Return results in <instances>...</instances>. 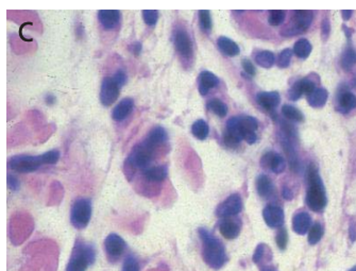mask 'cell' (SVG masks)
Listing matches in <instances>:
<instances>
[{
	"mask_svg": "<svg viewBox=\"0 0 356 271\" xmlns=\"http://www.w3.org/2000/svg\"><path fill=\"white\" fill-rule=\"evenodd\" d=\"M199 234L203 242V258L213 269H220L226 262L225 249L222 243L211 235L206 229H200Z\"/></svg>",
	"mask_w": 356,
	"mask_h": 271,
	"instance_id": "obj_1",
	"label": "cell"
},
{
	"mask_svg": "<svg viewBox=\"0 0 356 271\" xmlns=\"http://www.w3.org/2000/svg\"><path fill=\"white\" fill-rule=\"evenodd\" d=\"M308 190L306 195V203L311 211L320 212L325 209L327 204V196L323 183L318 175L314 165H310L307 172Z\"/></svg>",
	"mask_w": 356,
	"mask_h": 271,
	"instance_id": "obj_2",
	"label": "cell"
},
{
	"mask_svg": "<svg viewBox=\"0 0 356 271\" xmlns=\"http://www.w3.org/2000/svg\"><path fill=\"white\" fill-rule=\"evenodd\" d=\"M96 251L92 245L78 241L75 243L66 267V271H86L95 262Z\"/></svg>",
	"mask_w": 356,
	"mask_h": 271,
	"instance_id": "obj_3",
	"label": "cell"
},
{
	"mask_svg": "<svg viewBox=\"0 0 356 271\" xmlns=\"http://www.w3.org/2000/svg\"><path fill=\"white\" fill-rule=\"evenodd\" d=\"M155 147L149 144L145 139L143 143L134 147L131 154L128 158V164L133 168L147 169L151 161L153 160Z\"/></svg>",
	"mask_w": 356,
	"mask_h": 271,
	"instance_id": "obj_4",
	"label": "cell"
},
{
	"mask_svg": "<svg viewBox=\"0 0 356 271\" xmlns=\"http://www.w3.org/2000/svg\"><path fill=\"white\" fill-rule=\"evenodd\" d=\"M92 217V203L89 199H78L70 211V221L75 229L82 230L88 226Z\"/></svg>",
	"mask_w": 356,
	"mask_h": 271,
	"instance_id": "obj_5",
	"label": "cell"
},
{
	"mask_svg": "<svg viewBox=\"0 0 356 271\" xmlns=\"http://www.w3.org/2000/svg\"><path fill=\"white\" fill-rule=\"evenodd\" d=\"M43 165L42 156H15L8 162L9 169L16 172L28 173L37 170Z\"/></svg>",
	"mask_w": 356,
	"mask_h": 271,
	"instance_id": "obj_6",
	"label": "cell"
},
{
	"mask_svg": "<svg viewBox=\"0 0 356 271\" xmlns=\"http://www.w3.org/2000/svg\"><path fill=\"white\" fill-rule=\"evenodd\" d=\"M243 210V200L239 193H233L226 198L216 210V215L220 218H230L237 214H240Z\"/></svg>",
	"mask_w": 356,
	"mask_h": 271,
	"instance_id": "obj_7",
	"label": "cell"
},
{
	"mask_svg": "<svg viewBox=\"0 0 356 271\" xmlns=\"http://www.w3.org/2000/svg\"><path fill=\"white\" fill-rule=\"evenodd\" d=\"M121 86L116 83L113 77H105L101 83L100 101L104 106L112 105L121 93Z\"/></svg>",
	"mask_w": 356,
	"mask_h": 271,
	"instance_id": "obj_8",
	"label": "cell"
},
{
	"mask_svg": "<svg viewBox=\"0 0 356 271\" xmlns=\"http://www.w3.org/2000/svg\"><path fill=\"white\" fill-rule=\"evenodd\" d=\"M312 20V13L310 11H296L294 13L293 21L287 30L285 35L301 34L308 29Z\"/></svg>",
	"mask_w": 356,
	"mask_h": 271,
	"instance_id": "obj_9",
	"label": "cell"
},
{
	"mask_svg": "<svg viewBox=\"0 0 356 271\" xmlns=\"http://www.w3.org/2000/svg\"><path fill=\"white\" fill-rule=\"evenodd\" d=\"M242 139L243 134L240 127V119L239 117H232L230 121L226 123V129L223 135L224 144L228 147L234 148L239 146V144L242 142Z\"/></svg>",
	"mask_w": 356,
	"mask_h": 271,
	"instance_id": "obj_10",
	"label": "cell"
},
{
	"mask_svg": "<svg viewBox=\"0 0 356 271\" xmlns=\"http://www.w3.org/2000/svg\"><path fill=\"white\" fill-rule=\"evenodd\" d=\"M175 46L180 56L190 60L192 58V44L188 33L184 30H178L175 34Z\"/></svg>",
	"mask_w": 356,
	"mask_h": 271,
	"instance_id": "obj_11",
	"label": "cell"
},
{
	"mask_svg": "<svg viewBox=\"0 0 356 271\" xmlns=\"http://www.w3.org/2000/svg\"><path fill=\"white\" fill-rule=\"evenodd\" d=\"M240 127L242 130L243 139H245L248 144H254L256 142V130L258 128V123L252 116H244L239 117Z\"/></svg>",
	"mask_w": 356,
	"mask_h": 271,
	"instance_id": "obj_12",
	"label": "cell"
},
{
	"mask_svg": "<svg viewBox=\"0 0 356 271\" xmlns=\"http://www.w3.org/2000/svg\"><path fill=\"white\" fill-rule=\"evenodd\" d=\"M104 247L107 255H110L113 258H117L124 253L126 243L120 235L110 234L105 238Z\"/></svg>",
	"mask_w": 356,
	"mask_h": 271,
	"instance_id": "obj_13",
	"label": "cell"
},
{
	"mask_svg": "<svg viewBox=\"0 0 356 271\" xmlns=\"http://www.w3.org/2000/svg\"><path fill=\"white\" fill-rule=\"evenodd\" d=\"M263 216L265 222L270 227H281L284 223V213L281 208L268 205L264 209Z\"/></svg>",
	"mask_w": 356,
	"mask_h": 271,
	"instance_id": "obj_14",
	"label": "cell"
},
{
	"mask_svg": "<svg viewBox=\"0 0 356 271\" xmlns=\"http://www.w3.org/2000/svg\"><path fill=\"white\" fill-rule=\"evenodd\" d=\"M99 23L105 30H113L121 21V12L117 10H100L98 12Z\"/></svg>",
	"mask_w": 356,
	"mask_h": 271,
	"instance_id": "obj_15",
	"label": "cell"
},
{
	"mask_svg": "<svg viewBox=\"0 0 356 271\" xmlns=\"http://www.w3.org/2000/svg\"><path fill=\"white\" fill-rule=\"evenodd\" d=\"M262 165L265 168L270 169L274 173H281L286 168V163L284 159L275 152L266 153L262 158Z\"/></svg>",
	"mask_w": 356,
	"mask_h": 271,
	"instance_id": "obj_16",
	"label": "cell"
},
{
	"mask_svg": "<svg viewBox=\"0 0 356 271\" xmlns=\"http://www.w3.org/2000/svg\"><path fill=\"white\" fill-rule=\"evenodd\" d=\"M134 107V100L132 98H125L118 103L112 112V118L115 122H123L131 114Z\"/></svg>",
	"mask_w": 356,
	"mask_h": 271,
	"instance_id": "obj_17",
	"label": "cell"
},
{
	"mask_svg": "<svg viewBox=\"0 0 356 271\" xmlns=\"http://www.w3.org/2000/svg\"><path fill=\"white\" fill-rule=\"evenodd\" d=\"M219 231L226 240H234L241 232V223L234 219L224 218L219 224Z\"/></svg>",
	"mask_w": 356,
	"mask_h": 271,
	"instance_id": "obj_18",
	"label": "cell"
},
{
	"mask_svg": "<svg viewBox=\"0 0 356 271\" xmlns=\"http://www.w3.org/2000/svg\"><path fill=\"white\" fill-rule=\"evenodd\" d=\"M219 83L217 75L211 71H203L199 77V92L201 95H207L210 90L214 89Z\"/></svg>",
	"mask_w": 356,
	"mask_h": 271,
	"instance_id": "obj_19",
	"label": "cell"
},
{
	"mask_svg": "<svg viewBox=\"0 0 356 271\" xmlns=\"http://www.w3.org/2000/svg\"><path fill=\"white\" fill-rule=\"evenodd\" d=\"M310 225H311V218L307 213L301 212L295 215L293 220V227H294V231L297 234L304 235L311 227Z\"/></svg>",
	"mask_w": 356,
	"mask_h": 271,
	"instance_id": "obj_20",
	"label": "cell"
},
{
	"mask_svg": "<svg viewBox=\"0 0 356 271\" xmlns=\"http://www.w3.org/2000/svg\"><path fill=\"white\" fill-rule=\"evenodd\" d=\"M256 100L267 110H273L280 103V95L276 92H261L257 94Z\"/></svg>",
	"mask_w": 356,
	"mask_h": 271,
	"instance_id": "obj_21",
	"label": "cell"
},
{
	"mask_svg": "<svg viewBox=\"0 0 356 271\" xmlns=\"http://www.w3.org/2000/svg\"><path fill=\"white\" fill-rule=\"evenodd\" d=\"M218 48L228 57H236L240 54V47L236 43L228 37H219L217 41Z\"/></svg>",
	"mask_w": 356,
	"mask_h": 271,
	"instance_id": "obj_22",
	"label": "cell"
},
{
	"mask_svg": "<svg viewBox=\"0 0 356 271\" xmlns=\"http://www.w3.org/2000/svg\"><path fill=\"white\" fill-rule=\"evenodd\" d=\"M147 142L149 144L152 145L153 147H157L160 145H162L163 143H165L167 140V132L166 130L163 127H154L151 131L149 132L147 138Z\"/></svg>",
	"mask_w": 356,
	"mask_h": 271,
	"instance_id": "obj_23",
	"label": "cell"
},
{
	"mask_svg": "<svg viewBox=\"0 0 356 271\" xmlns=\"http://www.w3.org/2000/svg\"><path fill=\"white\" fill-rule=\"evenodd\" d=\"M167 167L165 165L155 166L147 168L144 171V175L147 180L151 182H162L167 178Z\"/></svg>",
	"mask_w": 356,
	"mask_h": 271,
	"instance_id": "obj_24",
	"label": "cell"
},
{
	"mask_svg": "<svg viewBox=\"0 0 356 271\" xmlns=\"http://www.w3.org/2000/svg\"><path fill=\"white\" fill-rule=\"evenodd\" d=\"M328 100V91L325 89H316L307 96V101L312 107H322Z\"/></svg>",
	"mask_w": 356,
	"mask_h": 271,
	"instance_id": "obj_25",
	"label": "cell"
},
{
	"mask_svg": "<svg viewBox=\"0 0 356 271\" xmlns=\"http://www.w3.org/2000/svg\"><path fill=\"white\" fill-rule=\"evenodd\" d=\"M256 188L261 197L268 198L273 191L272 182L267 176H260L256 180Z\"/></svg>",
	"mask_w": 356,
	"mask_h": 271,
	"instance_id": "obj_26",
	"label": "cell"
},
{
	"mask_svg": "<svg viewBox=\"0 0 356 271\" xmlns=\"http://www.w3.org/2000/svg\"><path fill=\"white\" fill-rule=\"evenodd\" d=\"M339 106L342 112H349L356 107V97L352 93L344 92L339 97Z\"/></svg>",
	"mask_w": 356,
	"mask_h": 271,
	"instance_id": "obj_27",
	"label": "cell"
},
{
	"mask_svg": "<svg viewBox=\"0 0 356 271\" xmlns=\"http://www.w3.org/2000/svg\"><path fill=\"white\" fill-rule=\"evenodd\" d=\"M191 132L196 138H198L200 140H204L208 137L209 132H210L209 125L204 122L203 119H199V121L195 122V124L192 125Z\"/></svg>",
	"mask_w": 356,
	"mask_h": 271,
	"instance_id": "obj_28",
	"label": "cell"
},
{
	"mask_svg": "<svg viewBox=\"0 0 356 271\" xmlns=\"http://www.w3.org/2000/svg\"><path fill=\"white\" fill-rule=\"evenodd\" d=\"M294 52H295V54L298 58L306 59L310 54V52H311L310 43L307 40H305V38L299 40L295 44V46H294Z\"/></svg>",
	"mask_w": 356,
	"mask_h": 271,
	"instance_id": "obj_29",
	"label": "cell"
},
{
	"mask_svg": "<svg viewBox=\"0 0 356 271\" xmlns=\"http://www.w3.org/2000/svg\"><path fill=\"white\" fill-rule=\"evenodd\" d=\"M255 62L264 68H270L274 63V54L271 51L264 50L256 53Z\"/></svg>",
	"mask_w": 356,
	"mask_h": 271,
	"instance_id": "obj_30",
	"label": "cell"
},
{
	"mask_svg": "<svg viewBox=\"0 0 356 271\" xmlns=\"http://www.w3.org/2000/svg\"><path fill=\"white\" fill-rule=\"evenodd\" d=\"M207 106L211 112L215 113L216 115L221 117V118L225 117L226 114H228V106H226V104L224 102H222L220 99L215 98V99L210 100L208 102Z\"/></svg>",
	"mask_w": 356,
	"mask_h": 271,
	"instance_id": "obj_31",
	"label": "cell"
},
{
	"mask_svg": "<svg viewBox=\"0 0 356 271\" xmlns=\"http://www.w3.org/2000/svg\"><path fill=\"white\" fill-rule=\"evenodd\" d=\"M282 113L283 115L290 119V121H295V122H302L303 121V114H302L297 107L293 106V105H284L282 107Z\"/></svg>",
	"mask_w": 356,
	"mask_h": 271,
	"instance_id": "obj_32",
	"label": "cell"
},
{
	"mask_svg": "<svg viewBox=\"0 0 356 271\" xmlns=\"http://www.w3.org/2000/svg\"><path fill=\"white\" fill-rule=\"evenodd\" d=\"M282 143H283V147L286 151V154L289 159V162H290V166L294 168V170H297L298 169V158H297V154H296V151L294 149V147L291 146L290 142L288 139H282Z\"/></svg>",
	"mask_w": 356,
	"mask_h": 271,
	"instance_id": "obj_33",
	"label": "cell"
},
{
	"mask_svg": "<svg viewBox=\"0 0 356 271\" xmlns=\"http://www.w3.org/2000/svg\"><path fill=\"white\" fill-rule=\"evenodd\" d=\"M355 63H356V52L353 49L349 48L342 54L341 66L346 70H348V69L352 68V66Z\"/></svg>",
	"mask_w": 356,
	"mask_h": 271,
	"instance_id": "obj_34",
	"label": "cell"
},
{
	"mask_svg": "<svg viewBox=\"0 0 356 271\" xmlns=\"http://www.w3.org/2000/svg\"><path fill=\"white\" fill-rule=\"evenodd\" d=\"M323 235V229L320 223H315L309 229L308 233V243L310 245H316L320 242L321 237Z\"/></svg>",
	"mask_w": 356,
	"mask_h": 271,
	"instance_id": "obj_35",
	"label": "cell"
},
{
	"mask_svg": "<svg viewBox=\"0 0 356 271\" xmlns=\"http://www.w3.org/2000/svg\"><path fill=\"white\" fill-rule=\"evenodd\" d=\"M285 19V12L282 10H273L269 14L268 21L269 24L272 26H279L283 24V21Z\"/></svg>",
	"mask_w": 356,
	"mask_h": 271,
	"instance_id": "obj_36",
	"label": "cell"
},
{
	"mask_svg": "<svg viewBox=\"0 0 356 271\" xmlns=\"http://www.w3.org/2000/svg\"><path fill=\"white\" fill-rule=\"evenodd\" d=\"M199 20L200 25L204 31H210L212 28V19L211 13L208 10H201L199 11Z\"/></svg>",
	"mask_w": 356,
	"mask_h": 271,
	"instance_id": "obj_37",
	"label": "cell"
},
{
	"mask_svg": "<svg viewBox=\"0 0 356 271\" xmlns=\"http://www.w3.org/2000/svg\"><path fill=\"white\" fill-rule=\"evenodd\" d=\"M143 19L148 26H154L157 23L159 12L156 10H144L143 11Z\"/></svg>",
	"mask_w": 356,
	"mask_h": 271,
	"instance_id": "obj_38",
	"label": "cell"
},
{
	"mask_svg": "<svg viewBox=\"0 0 356 271\" xmlns=\"http://www.w3.org/2000/svg\"><path fill=\"white\" fill-rule=\"evenodd\" d=\"M60 159V151L55 149V150H50L48 152L42 154V160H43V164H56V163L59 161Z\"/></svg>",
	"mask_w": 356,
	"mask_h": 271,
	"instance_id": "obj_39",
	"label": "cell"
},
{
	"mask_svg": "<svg viewBox=\"0 0 356 271\" xmlns=\"http://www.w3.org/2000/svg\"><path fill=\"white\" fill-rule=\"evenodd\" d=\"M297 84H298V86H299V89H300L301 93H302V94H306L307 96L316 90L315 83L312 82V81H310L309 79L300 80V81L297 82Z\"/></svg>",
	"mask_w": 356,
	"mask_h": 271,
	"instance_id": "obj_40",
	"label": "cell"
},
{
	"mask_svg": "<svg viewBox=\"0 0 356 271\" xmlns=\"http://www.w3.org/2000/svg\"><path fill=\"white\" fill-rule=\"evenodd\" d=\"M291 56H293V50L289 49V48L284 49L281 53H280L279 60H278L279 67H282V68L287 67L288 65H289V63H290Z\"/></svg>",
	"mask_w": 356,
	"mask_h": 271,
	"instance_id": "obj_41",
	"label": "cell"
},
{
	"mask_svg": "<svg viewBox=\"0 0 356 271\" xmlns=\"http://www.w3.org/2000/svg\"><path fill=\"white\" fill-rule=\"evenodd\" d=\"M123 271H141L137 259L132 255H129L125 261Z\"/></svg>",
	"mask_w": 356,
	"mask_h": 271,
	"instance_id": "obj_42",
	"label": "cell"
},
{
	"mask_svg": "<svg viewBox=\"0 0 356 271\" xmlns=\"http://www.w3.org/2000/svg\"><path fill=\"white\" fill-rule=\"evenodd\" d=\"M288 241V235L285 229H282L276 235V245L280 249H285Z\"/></svg>",
	"mask_w": 356,
	"mask_h": 271,
	"instance_id": "obj_43",
	"label": "cell"
},
{
	"mask_svg": "<svg viewBox=\"0 0 356 271\" xmlns=\"http://www.w3.org/2000/svg\"><path fill=\"white\" fill-rule=\"evenodd\" d=\"M113 78L116 81V83L121 86V88H123V86L127 82V74H126V72L123 69H118L115 72V74L113 75Z\"/></svg>",
	"mask_w": 356,
	"mask_h": 271,
	"instance_id": "obj_44",
	"label": "cell"
},
{
	"mask_svg": "<svg viewBox=\"0 0 356 271\" xmlns=\"http://www.w3.org/2000/svg\"><path fill=\"white\" fill-rule=\"evenodd\" d=\"M8 186L11 190L16 191L20 187V182L19 180L13 176V175H8Z\"/></svg>",
	"mask_w": 356,
	"mask_h": 271,
	"instance_id": "obj_45",
	"label": "cell"
},
{
	"mask_svg": "<svg viewBox=\"0 0 356 271\" xmlns=\"http://www.w3.org/2000/svg\"><path fill=\"white\" fill-rule=\"evenodd\" d=\"M242 66L244 68V70L250 75H254L255 74V68L253 66V64L251 61H249L248 59H244L242 61Z\"/></svg>",
	"mask_w": 356,
	"mask_h": 271,
	"instance_id": "obj_46",
	"label": "cell"
},
{
	"mask_svg": "<svg viewBox=\"0 0 356 271\" xmlns=\"http://www.w3.org/2000/svg\"><path fill=\"white\" fill-rule=\"evenodd\" d=\"M301 95H302V93H301V91H300V89H299L298 84L295 83L293 88H291L290 91L288 92L289 99H291V100H297V99L300 98Z\"/></svg>",
	"mask_w": 356,
	"mask_h": 271,
	"instance_id": "obj_47",
	"label": "cell"
},
{
	"mask_svg": "<svg viewBox=\"0 0 356 271\" xmlns=\"http://www.w3.org/2000/svg\"><path fill=\"white\" fill-rule=\"evenodd\" d=\"M265 249H266V246H265V245H260V246H258V247L256 248V250H255L254 255H253V261H254L255 263H258V262H260L261 259L263 258Z\"/></svg>",
	"mask_w": 356,
	"mask_h": 271,
	"instance_id": "obj_48",
	"label": "cell"
},
{
	"mask_svg": "<svg viewBox=\"0 0 356 271\" xmlns=\"http://www.w3.org/2000/svg\"><path fill=\"white\" fill-rule=\"evenodd\" d=\"M130 51L134 54V56H139V53L142 52V44L138 42H135L134 44L130 46Z\"/></svg>",
	"mask_w": 356,
	"mask_h": 271,
	"instance_id": "obj_49",
	"label": "cell"
},
{
	"mask_svg": "<svg viewBox=\"0 0 356 271\" xmlns=\"http://www.w3.org/2000/svg\"><path fill=\"white\" fill-rule=\"evenodd\" d=\"M321 29H322V33L325 35H328L330 33V24H329L328 19H325L322 21Z\"/></svg>",
	"mask_w": 356,
	"mask_h": 271,
	"instance_id": "obj_50",
	"label": "cell"
},
{
	"mask_svg": "<svg viewBox=\"0 0 356 271\" xmlns=\"http://www.w3.org/2000/svg\"><path fill=\"white\" fill-rule=\"evenodd\" d=\"M56 97L55 96H53L52 94H48L47 96H46V102H47V104H53V103H55L56 102Z\"/></svg>",
	"mask_w": 356,
	"mask_h": 271,
	"instance_id": "obj_51",
	"label": "cell"
},
{
	"mask_svg": "<svg viewBox=\"0 0 356 271\" xmlns=\"http://www.w3.org/2000/svg\"><path fill=\"white\" fill-rule=\"evenodd\" d=\"M341 14H342V17H343L344 20H348V19H350L351 16H352V11H350V10H349V11L343 10L342 12H341Z\"/></svg>",
	"mask_w": 356,
	"mask_h": 271,
	"instance_id": "obj_52",
	"label": "cell"
},
{
	"mask_svg": "<svg viewBox=\"0 0 356 271\" xmlns=\"http://www.w3.org/2000/svg\"><path fill=\"white\" fill-rule=\"evenodd\" d=\"M283 195H284V198L285 199H291V198H293V193H291V191L288 189L287 190V188H284V191H283Z\"/></svg>",
	"mask_w": 356,
	"mask_h": 271,
	"instance_id": "obj_53",
	"label": "cell"
},
{
	"mask_svg": "<svg viewBox=\"0 0 356 271\" xmlns=\"http://www.w3.org/2000/svg\"><path fill=\"white\" fill-rule=\"evenodd\" d=\"M350 271H356V266H355V267H353V268H352V269H351Z\"/></svg>",
	"mask_w": 356,
	"mask_h": 271,
	"instance_id": "obj_54",
	"label": "cell"
},
{
	"mask_svg": "<svg viewBox=\"0 0 356 271\" xmlns=\"http://www.w3.org/2000/svg\"><path fill=\"white\" fill-rule=\"evenodd\" d=\"M272 271H273V270H272Z\"/></svg>",
	"mask_w": 356,
	"mask_h": 271,
	"instance_id": "obj_55",
	"label": "cell"
}]
</instances>
